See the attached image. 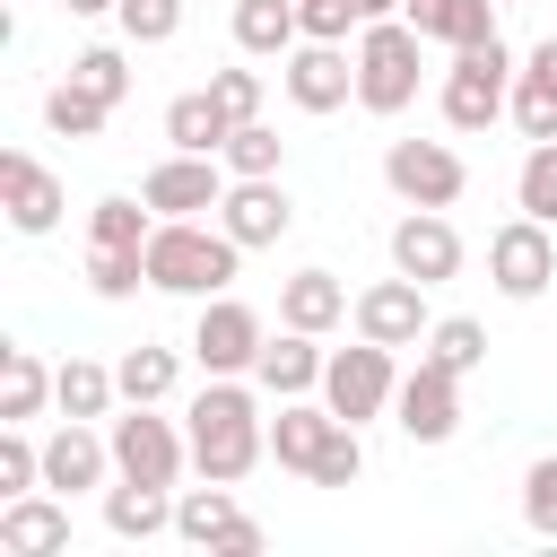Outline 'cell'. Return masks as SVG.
<instances>
[{
  "instance_id": "cell-26",
  "label": "cell",
  "mask_w": 557,
  "mask_h": 557,
  "mask_svg": "<svg viewBox=\"0 0 557 557\" xmlns=\"http://www.w3.org/2000/svg\"><path fill=\"white\" fill-rule=\"evenodd\" d=\"M52 400H61V418H104L122 400V383H113V366L70 357V366H52Z\"/></svg>"
},
{
  "instance_id": "cell-3",
  "label": "cell",
  "mask_w": 557,
  "mask_h": 557,
  "mask_svg": "<svg viewBox=\"0 0 557 557\" xmlns=\"http://www.w3.org/2000/svg\"><path fill=\"white\" fill-rule=\"evenodd\" d=\"M418 26L409 17H374L357 26V104L366 113H409L418 104Z\"/></svg>"
},
{
  "instance_id": "cell-22",
  "label": "cell",
  "mask_w": 557,
  "mask_h": 557,
  "mask_svg": "<svg viewBox=\"0 0 557 557\" xmlns=\"http://www.w3.org/2000/svg\"><path fill=\"white\" fill-rule=\"evenodd\" d=\"M104 531H113V540H157V531H174V487H157V479L104 487Z\"/></svg>"
},
{
  "instance_id": "cell-7",
  "label": "cell",
  "mask_w": 557,
  "mask_h": 557,
  "mask_svg": "<svg viewBox=\"0 0 557 557\" xmlns=\"http://www.w3.org/2000/svg\"><path fill=\"white\" fill-rule=\"evenodd\" d=\"M383 183H392L409 209H453L461 183H470V165H461L444 139H392V148H383Z\"/></svg>"
},
{
  "instance_id": "cell-6",
  "label": "cell",
  "mask_w": 557,
  "mask_h": 557,
  "mask_svg": "<svg viewBox=\"0 0 557 557\" xmlns=\"http://www.w3.org/2000/svg\"><path fill=\"white\" fill-rule=\"evenodd\" d=\"M183 461H191V435H174V418H157V400H131V409L113 418V470H122V479L174 487Z\"/></svg>"
},
{
  "instance_id": "cell-16",
  "label": "cell",
  "mask_w": 557,
  "mask_h": 557,
  "mask_svg": "<svg viewBox=\"0 0 557 557\" xmlns=\"http://www.w3.org/2000/svg\"><path fill=\"white\" fill-rule=\"evenodd\" d=\"M0 209H9V226H17V235H52V226H61V209H70V191H61V174H52V165H35L26 148H9V157H0Z\"/></svg>"
},
{
  "instance_id": "cell-19",
  "label": "cell",
  "mask_w": 557,
  "mask_h": 557,
  "mask_svg": "<svg viewBox=\"0 0 557 557\" xmlns=\"http://www.w3.org/2000/svg\"><path fill=\"white\" fill-rule=\"evenodd\" d=\"M348 313H357V296H348L331 270H296V278H278V322H287V331H313V339H322V331H339Z\"/></svg>"
},
{
  "instance_id": "cell-4",
  "label": "cell",
  "mask_w": 557,
  "mask_h": 557,
  "mask_svg": "<svg viewBox=\"0 0 557 557\" xmlns=\"http://www.w3.org/2000/svg\"><path fill=\"white\" fill-rule=\"evenodd\" d=\"M513 52L505 44H470V52H453V70H444V122L453 131H487L505 104H513Z\"/></svg>"
},
{
  "instance_id": "cell-23",
  "label": "cell",
  "mask_w": 557,
  "mask_h": 557,
  "mask_svg": "<svg viewBox=\"0 0 557 557\" xmlns=\"http://www.w3.org/2000/svg\"><path fill=\"white\" fill-rule=\"evenodd\" d=\"M235 44H244L252 61H287V52L305 44L296 0H235Z\"/></svg>"
},
{
  "instance_id": "cell-12",
  "label": "cell",
  "mask_w": 557,
  "mask_h": 557,
  "mask_svg": "<svg viewBox=\"0 0 557 557\" xmlns=\"http://www.w3.org/2000/svg\"><path fill=\"white\" fill-rule=\"evenodd\" d=\"M392 418H400L409 444H453V426H461V374H444V366L418 357V374H400V392H392Z\"/></svg>"
},
{
  "instance_id": "cell-25",
  "label": "cell",
  "mask_w": 557,
  "mask_h": 557,
  "mask_svg": "<svg viewBox=\"0 0 557 557\" xmlns=\"http://www.w3.org/2000/svg\"><path fill=\"white\" fill-rule=\"evenodd\" d=\"M52 400V366L35 348H0V426H26Z\"/></svg>"
},
{
  "instance_id": "cell-9",
  "label": "cell",
  "mask_w": 557,
  "mask_h": 557,
  "mask_svg": "<svg viewBox=\"0 0 557 557\" xmlns=\"http://www.w3.org/2000/svg\"><path fill=\"white\" fill-rule=\"evenodd\" d=\"M487 278H496V296H513V305L548 296V278H557V235H548L540 218L496 226V235H487Z\"/></svg>"
},
{
  "instance_id": "cell-37",
  "label": "cell",
  "mask_w": 557,
  "mask_h": 557,
  "mask_svg": "<svg viewBox=\"0 0 557 557\" xmlns=\"http://www.w3.org/2000/svg\"><path fill=\"white\" fill-rule=\"evenodd\" d=\"M278 148H287V139H278L270 122H235V139H226L218 157H226V174H278Z\"/></svg>"
},
{
  "instance_id": "cell-17",
  "label": "cell",
  "mask_w": 557,
  "mask_h": 557,
  "mask_svg": "<svg viewBox=\"0 0 557 557\" xmlns=\"http://www.w3.org/2000/svg\"><path fill=\"white\" fill-rule=\"evenodd\" d=\"M392 270L418 278V287H444V278L461 270V235H453V218H444V209H409V218L392 226Z\"/></svg>"
},
{
  "instance_id": "cell-20",
  "label": "cell",
  "mask_w": 557,
  "mask_h": 557,
  "mask_svg": "<svg viewBox=\"0 0 557 557\" xmlns=\"http://www.w3.org/2000/svg\"><path fill=\"white\" fill-rule=\"evenodd\" d=\"M322 348H313V331H287L278 322V339H261V357H252V374H261V392H278V400H296V392H322Z\"/></svg>"
},
{
  "instance_id": "cell-34",
  "label": "cell",
  "mask_w": 557,
  "mask_h": 557,
  "mask_svg": "<svg viewBox=\"0 0 557 557\" xmlns=\"http://www.w3.org/2000/svg\"><path fill=\"white\" fill-rule=\"evenodd\" d=\"M148 235H157L148 200H96L87 209V244H148Z\"/></svg>"
},
{
  "instance_id": "cell-8",
  "label": "cell",
  "mask_w": 557,
  "mask_h": 557,
  "mask_svg": "<svg viewBox=\"0 0 557 557\" xmlns=\"http://www.w3.org/2000/svg\"><path fill=\"white\" fill-rule=\"evenodd\" d=\"M226 157H191V148H174V157H157L148 174H139V200L157 209V218H200V209H218L226 200Z\"/></svg>"
},
{
  "instance_id": "cell-42",
  "label": "cell",
  "mask_w": 557,
  "mask_h": 557,
  "mask_svg": "<svg viewBox=\"0 0 557 557\" xmlns=\"http://www.w3.org/2000/svg\"><path fill=\"white\" fill-rule=\"evenodd\" d=\"M296 17H305V44H348V26H366L357 0H296Z\"/></svg>"
},
{
  "instance_id": "cell-10",
  "label": "cell",
  "mask_w": 557,
  "mask_h": 557,
  "mask_svg": "<svg viewBox=\"0 0 557 557\" xmlns=\"http://www.w3.org/2000/svg\"><path fill=\"white\" fill-rule=\"evenodd\" d=\"M261 313L252 305H235V296H200V322H191V357H200V374H252V357H261Z\"/></svg>"
},
{
  "instance_id": "cell-1",
  "label": "cell",
  "mask_w": 557,
  "mask_h": 557,
  "mask_svg": "<svg viewBox=\"0 0 557 557\" xmlns=\"http://www.w3.org/2000/svg\"><path fill=\"white\" fill-rule=\"evenodd\" d=\"M183 435H191V470H200V479H226V487L270 453V418H261V400H252L235 374H209V383H200Z\"/></svg>"
},
{
  "instance_id": "cell-15",
  "label": "cell",
  "mask_w": 557,
  "mask_h": 557,
  "mask_svg": "<svg viewBox=\"0 0 557 557\" xmlns=\"http://www.w3.org/2000/svg\"><path fill=\"white\" fill-rule=\"evenodd\" d=\"M61 548H70V496L61 487L0 496V557H61Z\"/></svg>"
},
{
  "instance_id": "cell-46",
  "label": "cell",
  "mask_w": 557,
  "mask_h": 557,
  "mask_svg": "<svg viewBox=\"0 0 557 557\" xmlns=\"http://www.w3.org/2000/svg\"><path fill=\"white\" fill-rule=\"evenodd\" d=\"M435 9H444V0H409V9H400V17H409V26H426V17H435Z\"/></svg>"
},
{
  "instance_id": "cell-5",
  "label": "cell",
  "mask_w": 557,
  "mask_h": 557,
  "mask_svg": "<svg viewBox=\"0 0 557 557\" xmlns=\"http://www.w3.org/2000/svg\"><path fill=\"white\" fill-rule=\"evenodd\" d=\"M392 392H400V374H392V348H383V339L331 348V366H322V400H331L348 426L383 418V409H392Z\"/></svg>"
},
{
  "instance_id": "cell-44",
  "label": "cell",
  "mask_w": 557,
  "mask_h": 557,
  "mask_svg": "<svg viewBox=\"0 0 557 557\" xmlns=\"http://www.w3.org/2000/svg\"><path fill=\"white\" fill-rule=\"evenodd\" d=\"M400 9H409V0H357V17H366V26H374V17H400Z\"/></svg>"
},
{
  "instance_id": "cell-14",
  "label": "cell",
  "mask_w": 557,
  "mask_h": 557,
  "mask_svg": "<svg viewBox=\"0 0 557 557\" xmlns=\"http://www.w3.org/2000/svg\"><path fill=\"white\" fill-rule=\"evenodd\" d=\"M218 226H226L244 252H261V244H278V235L296 226V200L278 191V174H235L226 200H218Z\"/></svg>"
},
{
  "instance_id": "cell-33",
  "label": "cell",
  "mask_w": 557,
  "mask_h": 557,
  "mask_svg": "<svg viewBox=\"0 0 557 557\" xmlns=\"http://www.w3.org/2000/svg\"><path fill=\"white\" fill-rule=\"evenodd\" d=\"M513 200H522V218L557 226V139H531V157L513 174Z\"/></svg>"
},
{
  "instance_id": "cell-30",
  "label": "cell",
  "mask_w": 557,
  "mask_h": 557,
  "mask_svg": "<svg viewBox=\"0 0 557 557\" xmlns=\"http://www.w3.org/2000/svg\"><path fill=\"white\" fill-rule=\"evenodd\" d=\"M426 366H444V374H479L487 366V331L470 322V313H444L435 331H426V348H418Z\"/></svg>"
},
{
  "instance_id": "cell-40",
  "label": "cell",
  "mask_w": 557,
  "mask_h": 557,
  "mask_svg": "<svg viewBox=\"0 0 557 557\" xmlns=\"http://www.w3.org/2000/svg\"><path fill=\"white\" fill-rule=\"evenodd\" d=\"M26 487H44V444H26V426H9L0 435V496H26Z\"/></svg>"
},
{
  "instance_id": "cell-39",
  "label": "cell",
  "mask_w": 557,
  "mask_h": 557,
  "mask_svg": "<svg viewBox=\"0 0 557 557\" xmlns=\"http://www.w3.org/2000/svg\"><path fill=\"white\" fill-rule=\"evenodd\" d=\"M522 522H531L540 540H557V453H540V461L522 470Z\"/></svg>"
},
{
  "instance_id": "cell-32",
  "label": "cell",
  "mask_w": 557,
  "mask_h": 557,
  "mask_svg": "<svg viewBox=\"0 0 557 557\" xmlns=\"http://www.w3.org/2000/svg\"><path fill=\"white\" fill-rule=\"evenodd\" d=\"M174 374H183V366H174V348H157V339H139V348L113 366L122 400H165V392H174Z\"/></svg>"
},
{
  "instance_id": "cell-21",
  "label": "cell",
  "mask_w": 557,
  "mask_h": 557,
  "mask_svg": "<svg viewBox=\"0 0 557 557\" xmlns=\"http://www.w3.org/2000/svg\"><path fill=\"white\" fill-rule=\"evenodd\" d=\"M339 426V409L331 400H278V418H270V461L278 470H313V453H322V435Z\"/></svg>"
},
{
  "instance_id": "cell-18",
  "label": "cell",
  "mask_w": 557,
  "mask_h": 557,
  "mask_svg": "<svg viewBox=\"0 0 557 557\" xmlns=\"http://www.w3.org/2000/svg\"><path fill=\"white\" fill-rule=\"evenodd\" d=\"M104 470H113V435H96L87 418H61L44 435V487L87 496V487H104Z\"/></svg>"
},
{
  "instance_id": "cell-43",
  "label": "cell",
  "mask_w": 557,
  "mask_h": 557,
  "mask_svg": "<svg viewBox=\"0 0 557 557\" xmlns=\"http://www.w3.org/2000/svg\"><path fill=\"white\" fill-rule=\"evenodd\" d=\"M218 557H261V522H252V513H235V522L218 531Z\"/></svg>"
},
{
  "instance_id": "cell-35",
  "label": "cell",
  "mask_w": 557,
  "mask_h": 557,
  "mask_svg": "<svg viewBox=\"0 0 557 557\" xmlns=\"http://www.w3.org/2000/svg\"><path fill=\"white\" fill-rule=\"evenodd\" d=\"M305 479H313V487H357V479H366V444H357V426H348V418L322 435V453H313V470H305Z\"/></svg>"
},
{
  "instance_id": "cell-11",
  "label": "cell",
  "mask_w": 557,
  "mask_h": 557,
  "mask_svg": "<svg viewBox=\"0 0 557 557\" xmlns=\"http://www.w3.org/2000/svg\"><path fill=\"white\" fill-rule=\"evenodd\" d=\"M348 322H357V339H383V348H426V331H435L426 322V287L400 278V270L374 278V287H357V313Z\"/></svg>"
},
{
  "instance_id": "cell-45",
  "label": "cell",
  "mask_w": 557,
  "mask_h": 557,
  "mask_svg": "<svg viewBox=\"0 0 557 557\" xmlns=\"http://www.w3.org/2000/svg\"><path fill=\"white\" fill-rule=\"evenodd\" d=\"M70 17H104V9H122V0H61Z\"/></svg>"
},
{
  "instance_id": "cell-41",
  "label": "cell",
  "mask_w": 557,
  "mask_h": 557,
  "mask_svg": "<svg viewBox=\"0 0 557 557\" xmlns=\"http://www.w3.org/2000/svg\"><path fill=\"white\" fill-rule=\"evenodd\" d=\"M209 96H218L235 122H261V96H270V87H261V70H209Z\"/></svg>"
},
{
  "instance_id": "cell-36",
  "label": "cell",
  "mask_w": 557,
  "mask_h": 557,
  "mask_svg": "<svg viewBox=\"0 0 557 557\" xmlns=\"http://www.w3.org/2000/svg\"><path fill=\"white\" fill-rule=\"evenodd\" d=\"M505 113H513V131H522V139H557V78H531V70H522Z\"/></svg>"
},
{
  "instance_id": "cell-27",
  "label": "cell",
  "mask_w": 557,
  "mask_h": 557,
  "mask_svg": "<svg viewBox=\"0 0 557 557\" xmlns=\"http://www.w3.org/2000/svg\"><path fill=\"white\" fill-rule=\"evenodd\" d=\"M87 287H96L104 305L139 296V287H148V244H87Z\"/></svg>"
},
{
  "instance_id": "cell-24",
  "label": "cell",
  "mask_w": 557,
  "mask_h": 557,
  "mask_svg": "<svg viewBox=\"0 0 557 557\" xmlns=\"http://www.w3.org/2000/svg\"><path fill=\"white\" fill-rule=\"evenodd\" d=\"M165 139H174V148H191V157H218V148L235 139V113H226L209 87H191V96H174V104H165Z\"/></svg>"
},
{
  "instance_id": "cell-29",
  "label": "cell",
  "mask_w": 557,
  "mask_h": 557,
  "mask_svg": "<svg viewBox=\"0 0 557 557\" xmlns=\"http://www.w3.org/2000/svg\"><path fill=\"white\" fill-rule=\"evenodd\" d=\"M44 122H52V139H96V131L113 122V104H104L96 87H78V78H61V87L44 96Z\"/></svg>"
},
{
  "instance_id": "cell-2",
  "label": "cell",
  "mask_w": 557,
  "mask_h": 557,
  "mask_svg": "<svg viewBox=\"0 0 557 557\" xmlns=\"http://www.w3.org/2000/svg\"><path fill=\"white\" fill-rule=\"evenodd\" d=\"M235 261H244V244L226 226H200V218H157V235H148V287L157 296H226Z\"/></svg>"
},
{
  "instance_id": "cell-28",
  "label": "cell",
  "mask_w": 557,
  "mask_h": 557,
  "mask_svg": "<svg viewBox=\"0 0 557 557\" xmlns=\"http://www.w3.org/2000/svg\"><path fill=\"white\" fill-rule=\"evenodd\" d=\"M235 522V496H226V479H209V487H183L174 496V540H191V548H218V531Z\"/></svg>"
},
{
  "instance_id": "cell-13",
  "label": "cell",
  "mask_w": 557,
  "mask_h": 557,
  "mask_svg": "<svg viewBox=\"0 0 557 557\" xmlns=\"http://www.w3.org/2000/svg\"><path fill=\"white\" fill-rule=\"evenodd\" d=\"M278 78H287V104L296 113H339L357 96V52L348 44H296Z\"/></svg>"
},
{
  "instance_id": "cell-38",
  "label": "cell",
  "mask_w": 557,
  "mask_h": 557,
  "mask_svg": "<svg viewBox=\"0 0 557 557\" xmlns=\"http://www.w3.org/2000/svg\"><path fill=\"white\" fill-rule=\"evenodd\" d=\"M70 78H78V87H96L104 104H122V96H131V61H122L113 44H87V52L70 61Z\"/></svg>"
},
{
  "instance_id": "cell-31",
  "label": "cell",
  "mask_w": 557,
  "mask_h": 557,
  "mask_svg": "<svg viewBox=\"0 0 557 557\" xmlns=\"http://www.w3.org/2000/svg\"><path fill=\"white\" fill-rule=\"evenodd\" d=\"M496 9H505V0H444V9H435L418 35H426V44H453V52H470V44H496Z\"/></svg>"
}]
</instances>
